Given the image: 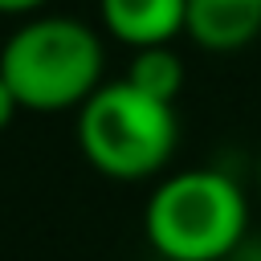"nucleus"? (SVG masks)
I'll return each instance as SVG.
<instances>
[{"instance_id":"obj_1","label":"nucleus","mask_w":261,"mask_h":261,"mask_svg":"<svg viewBox=\"0 0 261 261\" xmlns=\"http://www.w3.org/2000/svg\"><path fill=\"white\" fill-rule=\"evenodd\" d=\"M102 37L73 16H33L0 49V73L20 110H77L102 86Z\"/></svg>"},{"instance_id":"obj_2","label":"nucleus","mask_w":261,"mask_h":261,"mask_svg":"<svg viewBox=\"0 0 261 261\" xmlns=\"http://www.w3.org/2000/svg\"><path fill=\"white\" fill-rule=\"evenodd\" d=\"M179 143L175 102H159L139 86L102 82L77 106V147L94 171L110 179H147L167 167Z\"/></svg>"},{"instance_id":"obj_3","label":"nucleus","mask_w":261,"mask_h":261,"mask_svg":"<svg viewBox=\"0 0 261 261\" xmlns=\"http://www.w3.org/2000/svg\"><path fill=\"white\" fill-rule=\"evenodd\" d=\"M245 192L212 167H188L147 200V241L167 261H224L245 241Z\"/></svg>"},{"instance_id":"obj_4","label":"nucleus","mask_w":261,"mask_h":261,"mask_svg":"<svg viewBox=\"0 0 261 261\" xmlns=\"http://www.w3.org/2000/svg\"><path fill=\"white\" fill-rule=\"evenodd\" d=\"M184 33L208 53H237L261 37V0H188Z\"/></svg>"},{"instance_id":"obj_5","label":"nucleus","mask_w":261,"mask_h":261,"mask_svg":"<svg viewBox=\"0 0 261 261\" xmlns=\"http://www.w3.org/2000/svg\"><path fill=\"white\" fill-rule=\"evenodd\" d=\"M98 12L102 29L114 41L147 49V45H171L184 33L188 0H98Z\"/></svg>"},{"instance_id":"obj_6","label":"nucleus","mask_w":261,"mask_h":261,"mask_svg":"<svg viewBox=\"0 0 261 261\" xmlns=\"http://www.w3.org/2000/svg\"><path fill=\"white\" fill-rule=\"evenodd\" d=\"M126 82L139 86L143 94L159 98V102H175L179 90H184V61L171 45H147V49H135L130 57V69H126Z\"/></svg>"},{"instance_id":"obj_7","label":"nucleus","mask_w":261,"mask_h":261,"mask_svg":"<svg viewBox=\"0 0 261 261\" xmlns=\"http://www.w3.org/2000/svg\"><path fill=\"white\" fill-rule=\"evenodd\" d=\"M16 110H20V102H16L12 86H8V82H4V73H0V130H8V122L16 118Z\"/></svg>"},{"instance_id":"obj_8","label":"nucleus","mask_w":261,"mask_h":261,"mask_svg":"<svg viewBox=\"0 0 261 261\" xmlns=\"http://www.w3.org/2000/svg\"><path fill=\"white\" fill-rule=\"evenodd\" d=\"M49 0H0V16H33L41 12Z\"/></svg>"},{"instance_id":"obj_9","label":"nucleus","mask_w":261,"mask_h":261,"mask_svg":"<svg viewBox=\"0 0 261 261\" xmlns=\"http://www.w3.org/2000/svg\"><path fill=\"white\" fill-rule=\"evenodd\" d=\"M224 261H261V241H241Z\"/></svg>"},{"instance_id":"obj_10","label":"nucleus","mask_w":261,"mask_h":261,"mask_svg":"<svg viewBox=\"0 0 261 261\" xmlns=\"http://www.w3.org/2000/svg\"><path fill=\"white\" fill-rule=\"evenodd\" d=\"M257 184H261V171H257Z\"/></svg>"}]
</instances>
